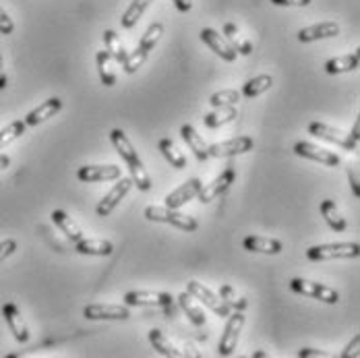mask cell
I'll use <instances>...</instances> for the list:
<instances>
[{"mask_svg": "<svg viewBox=\"0 0 360 358\" xmlns=\"http://www.w3.org/2000/svg\"><path fill=\"white\" fill-rule=\"evenodd\" d=\"M321 215L325 217L327 226H329L331 230H335V232H344V230L348 228L346 217L340 214L338 205H335L331 199H325V201H321Z\"/></svg>", "mask_w": 360, "mask_h": 358, "instance_id": "28", "label": "cell"}, {"mask_svg": "<svg viewBox=\"0 0 360 358\" xmlns=\"http://www.w3.org/2000/svg\"><path fill=\"white\" fill-rule=\"evenodd\" d=\"M110 141L116 147L118 155L122 158V162L127 164V168L131 170V180H133V186H137L139 191H149L151 188V179L145 170L143 162L139 158V153L135 151V147L131 143V139L127 137V133L122 129H114L110 133Z\"/></svg>", "mask_w": 360, "mask_h": 358, "instance_id": "1", "label": "cell"}, {"mask_svg": "<svg viewBox=\"0 0 360 358\" xmlns=\"http://www.w3.org/2000/svg\"><path fill=\"white\" fill-rule=\"evenodd\" d=\"M359 348H360V335H354V340L346 346V350L340 354L342 358H350V357H359Z\"/></svg>", "mask_w": 360, "mask_h": 358, "instance_id": "42", "label": "cell"}, {"mask_svg": "<svg viewBox=\"0 0 360 358\" xmlns=\"http://www.w3.org/2000/svg\"><path fill=\"white\" fill-rule=\"evenodd\" d=\"M179 307L182 309V313L188 317V321L193 323V325H197V327H203L205 323H207V317H205V313H203V309L195 302V298L188 294V292H182L179 296Z\"/></svg>", "mask_w": 360, "mask_h": 358, "instance_id": "24", "label": "cell"}, {"mask_svg": "<svg viewBox=\"0 0 360 358\" xmlns=\"http://www.w3.org/2000/svg\"><path fill=\"white\" fill-rule=\"evenodd\" d=\"M60 108H63V100H60V98H50V100L41 102L37 108H34V110L25 116L23 122H25L27 127H37V124L46 122L48 118H52L54 114H58Z\"/></svg>", "mask_w": 360, "mask_h": 358, "instance_id": "19", "label": "cell"}, {"mask_svg": "<svg viewBox=\"0 0 360 358\" xmlns=\"http://www.w3.org/2000/svg\"><path fill=\"white\" fill-rule=\"evenodd\" d=\"M186 292H188L193 298L201 300L212 313H216L217 317H228V315H230V307L219 298V294L212 292L210 288H205V284H199L197 280H191V282L186 284Z\"/></svg>", "mask_w": 360, "mask_h": 358, "instance_id": "8", "label": "cell"}, {"mask_svg": "<svg viewBox=\"0 0 360 358\" xmlns=\"http://www.w3.org/2000/svg\"><path fill=\"white\" fill-rule=\"evenodd\" d=\"M2 317H4V321L8 325L13 338L19 344H27L30 342V327H27V323L23 319V313L19 311V307L15 302H6L2 307Z\"/></svg>", "mask_w": 360, "mask_h": 358, "instance_id": "11", "label": "cell"}, {"mask_svg": "<svg viewBox=\"0 0 360 358\" xmlns=\"http://www.w3.org/2000/svg\"><path fill=\"white\" fill-rule=\"evenodd\" d=\"M149 342H151V346L162 354V357H168V358H180L184 357V352H180L179 348L160 331V329H151L149 331Z\"/></svg>", "mask_w": 360, "mask_h": 358, "instance_id": "27", "label": "cell"}, {"mask_svg": "<svg viewBox=\"0 0 360 358\" xmlns=\"http://www.w3.org/2000/svg\"><path fill=\"white\" fill-rule=\"evenodd\" d=\"M172 2H174V6L179 8L180 13H188L193 8V0H172Z\"/></svg>", "mask_w": 360, "mask_h": 358, "instance_id": "45", "label": "cell"}, {"mask_svg": "<svg viewBox=\"0 0 360 358\" xmlns=\"http://www.w3.org/2000/svg\"><path fill=\"white\" fill-rule=\"evenodd\" d=\"M15 251H17V241H13V238L2 241V243H0V263L6 261Z\"/></svg>", "mask_w": 360, "mask_h": 358, "instance_id": "40", "label": "cell"}, {"mask_svg": "<svg viewBox=\"0 0 360 358\" xmlns=\"http://www.w3.org/2000/svg\"><path fill=\"white\" fill-rule=\"evenodd\" d=\"M276 6H309L311 0H271Z\"/></svg>", "mask_w": 360, "mask_h": 358, "instance_id": "43", "label": "cell"}, {"mask_svg": "<svg viewBox=\"0 0 360 358\" xmlns=\"http://www.w3.org/2000/svg\"><path fill=\"white\" fill-rule=\"evenodd\" d=\"M243 247H245V251L249 252H263V255H278V252H282V243L280 241H276V238H267V236H247L245 241H243Z\"/></svg>", "mask_w": 360, "mask_h": 358, "instance_id": "21", "label": "cell"}, {"mask_svg": "<svg viewBox=\"0 0 360 358\" xmlns=\"http://www.w3.org/2000/svg\"><path fill=\"white\" fill-rule=\"evenodd\" d=\"M335 36H340V25L335 21H323V23H315V25L302 27L298 32V41L311 44V41H319V39H327V37Z\"/></svg>", "mask_w": 360, "mask_h": 358, "instance_id": "18", "label": "cell"}, {"mask_svg": "<svg viewBox=\"0 0 360 358\" xmlns=\"http://www.w3.org/2000/svg\"><path fill=\"white\" fill-rule=\"evenodd\" d=\"M120 168L108 164V166H83L77 172V179L81 182H106V180H118L120 179Z\"/></svg>", "mask_w": 360, "mask_h": 358, "instance_id": "17", "label": "cell"}, {"mask_svg": "<svg viewBox=\"0 0 360 358\" xmlns=\"http://www.w3.org/2000/svg\"><path fill=\"white\" fill-rule=\"evenodd\" d=\"M164 36V23H151L149 27H147V32L141 37V41H139V48H143L145 52L149 54L155 46H158V41H160V37Z\"/></svg>", "mask_w": 360, "mask_h": 358, "instance_id": "36", "label": "cell"}, {"mask_svg": "<svg viewBox=\"0 0 360 358\" xmlns=\"http://www.w3.org/2000/svg\"><path fill=\"white\" fill-rule=\"evenodd\" d=\"M243 327H245V315H243V311H236L234 315H228V323H226L224 333H221L219 344H217L219 357H230L236 350Z\"/></svg>", "mask_w": 360, "mask_h": 358, "instance_id": "7", "label": "cell"}, {"mask_svg": "<svg viewBox=\"0 0 360 358\" xmlns=\"http://www.w3.org/2000/svg\"><path fill=\"white\" fill-rule=\"evenodd\" d=\"M145 217L149 222H162V224H170L179 230L184 232H195L199 228V222L195 217L186 214H180L179 210H170V207H158V205H149L145 210Z\"/></svg>", "mask_w": 360, "mask_h": 358, "instance_id": "2", "label": "cell"}, {"mask_svg": "<svg viewBox=\"0 0 360 358\" xmlns=\"http://www.w3.org/2000/svg\"><path fill=\"white\" fill-rule=\"evenodd\" d=\"M294 153L300 155V158H307V160H313V162H319L323 166H329V168H335L342 164L340 155H335L333 151H327L323 147L313 143H307V141H298L294 145Z\"/></svg>", "mask_w": 360, "mask_h": 358, "instance_id": "12", "label": "cell"}, {"mask_svg": "<svg viewBox=\"0 0 360 358\" xmlns=\"http://www.w3.org/2000/svg\"><path fill=\"white\" fill-rule=\"evenodd\" d=\"M348 180H350V188L354 193V197H360V184H359V170L354 166H348Z\"/></svg>", "mask_w": 360, "mask_h": 358, "instance_id": "41", "label": "cell"}, {"mask_svg": "<svg viewBox=\"0 0 360 358\" xmlns=\"http://www.w3.org/2000/svg\"><path fill=\"white\" fill-rule=\"evenodd\" d=\"M199 37H201V41H203L205 46H210V48L216 52L221 60H226V63H234V60H236L238 52L230 46V41H228L226 37L221 36V34H217L216 30L205 27V30H201Z\"/></svg>", "mask_w": 360, "mask_h": 358, "instance_id": "14", "label": "cell"}, {"mask_svg": "<svg viewBox=\"0 0 360 358\" xmlns=\"http://www.w3.org/2000/svg\"><path fill=\"white\" fill-rule=\"evenodd\" d=\"M127 307H162L168 313H174V298L166 292H153V290H137L124 294Z\"/></svg>", "mask_w": 360, "mask_h": 358, "instance_id": "5", "label": "cell"}, {"mask_svg": "<svg viewBox=\"0 0 360 358\" xmlns=\"http://www.w3.org/2000/svg\"><path fill=\"white\" fill-rule=\"evenodd\" d=\"M180 135H182L184 143L188 145V149L193 151V155H195L199 162L210 160V153H207V147H210V145L205 143V139L195 131V127H193V124H182Z\"/></svg>", "mask_w": 360, "mask_h": 358, "instance_id": "20", "label": "cell"}, {"mask_svg": "<svg viewBox=\"0 0 360 358\" xmlns=\"http://www.w3.org/2000/svg\"><path fill=\"white\" fill-rule=\"evenodd\" d=\"M226 39L230 41V46L236 50V52H240V54H251V41H247V39H243V36L238 34V30H236V25L234 23H228L226 25Z\"/></svg>", "mask_w": 360, "mask_h": 358, "instance_id": "37", "label": "cell"}, {"mask_svg": "<svg viewBox=\"0 0 360 358\" xmlns=\"http://www.w3.org/2000/svg\"><path fill=\"white\" fill-rule=\"evenodd\" d=\"M252 147H255L252 137L240 135V137H234V139H228V141L210 145L207 153H210V158H232V155H240V153L252 151Z\"/></svg>", "mask_w": 360, "mask_h": 358, "instance_id": "10", "label": "cell"}, {"mask_svg": "<svg viewBox=\"0 0 360 358\" xmlns=\"http://www.w3.org/2000/svg\"><path fill=\"white\" fill-rule=\"evenodd\" d=\"M236 116H238V110L234 106H219L216 108L214 112H207V114L203 116V124H205L207 129H217V127H221V124L232 122Z\"/></svg>", "mask_w": 360, "mask_h": 358, "instance_id": "26", "label": "cell"}, {"mask_svg": "<svg viewBox=\"0 0 360 358\" xmlns=\"http://www.w3.org/2000/svg\"><path fill=\"white\" fill-rule=\"evenodd\" d=\"M234 180H236V170H234V168H226L217 179L212 180L210 184H203V186H201L197 199H199L201 203H212V201H216L219 195H224V193L234 184Z\"/></svg>", "mask_w": 360, "mask_h": 358, "instance_id": "9", "label": "cell"}, {"mask_svg": "<svg viewBox=\"0 0 360 358\" xmlns=\"http://www.w3.org/2000/svg\"><path fill=\"white\" fill-rule=\"evenodd\" d=\"M8 166H11V158H8L6 153H0V172L6 170Z\"/></svg>", "mask_w": 360, "mask_h": 358, "instance_id": "47", "label": "cell"}, {"mask_svg": "<svg viewBox=\"0 0 360 358\" xmlns=\"http://www.w3.org/2000/svg\"><path fill=\"white\" fill-rule=\"evenodd\" d=\"M271 85H274V77H271V75H257V77H252V79H249V81L245 83L243 96H245V98H257V96L269 91Z\"/></svg>", "mask_w": 360, "mask_h": 358, "instance_id": "31", "label": "cell"}, {"mask_svg": "<svg viewBox=\"0 0 360 358\" xmlns=\"http://www.w3.org/2000/svg\"><path fill=\"white\" fill-rule=\"evenodd\" d=\"M50 217H52V222L56 224V228H58V230H60L69 241L77 243V241H81V238H83V232H81L79 224H77V222H75L67 212H63V210H54Z\"/></svg>", "mask_w": 360, "mask_h": 358, "instance_id": "23", "label": "cell"}, {"mask_svg": "<svg viewBox=\"0 0 360 358\" xmlns=\"http://www.w3.org/2000/svg\"><path fill=\"white\" fill-rule=\"evenodd\" d=\"M290 288L302 296H309V298H315V300H321L325 305H335L340 300V294L338 290L319 284V282H311V280H304V278H292L290 280Z\"/></svg>", "mask_w": 360, "mask_h": 358, "instance_id": "6", "label": "cell"}, {"mask_svg": "<svg viewBox=\"0 0 360 358\" xmlns=\"http://www.w3.org/2000/svg\"><path fill=\"white\" fill-rule=\"evenodd\" d=\"M359 243H331V245H315L307 251L309 261H333V259H354L359 257Z\"/></svg>", "mask_w": 360, "mask_h": 358, "instance_id": "4", "label": "cell"}, {"mask_svg": "<svg viewBox=\"0 0 360 358\" xmlns=\"http://www.w3.org/2000/svg\"><path fill=\"white\" fill-rule=\"evenodd\" d=\"M201 186H203V182L199 179L186 180L184 184H180L176 191H172V193L164 199V201H166V207H170V210H180V207L186 205L188 201L197 199Z\"/></svg>", "mask_w": 360, "mask_h": 358, "instance_id": "15", "label": "cell"}, {"mask_svg": "<svg viewBox=\"0 0 360 358\" xmlns=\"http://www.w3.org/2000/svg\"><path fill=\"white\" fill-rule=\"evenodd\" d=\"M96 63H98V71H100V79L106 87L116 85V72L112 69V56H110L106 50L98 52L96 56Z\"/></svg>", "mask_w": 360, "mask_h": 358, "instance_id": "33", "label": "cell"}, {"mask_svg": "<svg viewBox=\"0 0 360 358\" xmlns=\"http://www.w3.org/2000/svg\"><path fill=\"white\" fill-rule=\"evenodd\" d=\"M6 87V71H4V60L0 56V91Z\"/></svg>", "mask_w": 360, "mask_h": 358, "instance_id": "46", "label": "cell"}, {"mask_svg": "<svg viewBox=\"0 0 360 358\" xmlns=\"http://www.w3.org/2000/svg\"><path fill=\"white\" fill-rule=\"evenodd\" d=\"M298 357L300 358H325L327 354L321 352V350H315V348H302L300 352H298Z\"/></svg>", "mask_w": 360, "mask_h": 358, "instance_id": "44", "label": "cell"}, {"mask_svg": "<svg viewBox=\"0 0 360 358\" xmlns=\"http://www.w3.org/2000/svg\"><path fill=\"white\" fill-rule=\"evenodd\" d=\"M219 298H221L230 309H236V311H245V309L249 307L247 298L240 296V294L234 290V286H230V284H221V286H219Z\"/></svg>", "mask_w": 360, "mask_h": 358, "instance_id": "34", "label": "cell"}, {"mask_svg": "<svg viewBox=\"0 0 360 358\" xmlns=\"http://www.w3.org/2000/svg\"><path fill=\"white\" fill-rule=\"evenodd\" d=\"M240 102V94L236 89H221L216 91L212 98H210V104L214 108L219 106H236Z\"/></svg>", "mask_w": 360, "mask_h": 358, "instance_id": "38", "label": "cell"}, {"mask_svg": "<svg viewBox=\"0 0 360 358\" xmlns=\"http://www.w3.org/2000/svg\"><path fill=\"white\" fill-rule=\"evenodd\" d=\"M75 251L81 255H96V257H108L114 252V245L104 238H81L75 243Z\"/></svg>", "mask_w": 360, "mask_h": 358, "instance_id": "22", "label": "cell"}, {"mask_svg": "<svg viewBox=\"0 0 360 358\" xmlns=\"http://www.w3.org/2000/svg\"><path fill=\"white\" fill-rule=\"evenodd\" d=\"M83 317L85 319H108V321H124L131 317L129 307L124 305H89L83 309Z\"/></svg>", "mask_w": 360, "mask_h": 358, "instance_id": "13", "label": "cell"}, {"mask_svg": "<svg viewBox=\"0 0 360 358\" xmlns=\"http://www.w3.org/2000/svg\"><path fill=\"white\" fill-rule=\"evenodd\" d=\"M160 151H162V155L168 160V164H172V168H176V170H182V168H186V158H184V153L180 151L176 145L172 143V139H162L160 141Z\"/></svg>", "mask_w": 360, "mask_h": 358, "instance_id": "32", "label": "cell"}, {"mask_svg": "<svg viewBox=\"0 0 360 358\" xmlns=\"http://www.w3.org/2000/svg\"><path fill=\"white\" fill-rule=\"evenodd\" d=\"M151 2H153V0H133V2L127 6V11L122 13L120 25H122L124 30H133V27L139 23V19L143 17V13L147 11V6H149Z\"/></svg>", "mask_w": 360, "mask_h": 358, "instance_id": "29", "label": "cell"}, {"mask_svg": "<svg viewBox=\"0 0 360 358\" xmlns=\"http://www.w3.org/2000/svg\"><path fill=\"white\" fill-rule=\"evenodd\" d=\"M15 32V23H13V19L8 17V13L0 6V34L2 36H11Z\"/></svg>", "mask_w": 360, "mask_h": 358, "instance_id": "39", "label": "cell"}, {"mask_svg": "<svg viewBox=\"0 0 360 358\" xmlns=\"http://www.w3.org/2000/svg\"><path fill=\"white\" fill-rule=\"evenodd\" d=\"M131 186H133V180L131 179L118 180V184H114L108 193H106V197L100 201V205H98V215H100V217H106V215L112 214V212L118 207V203L127 197V193L131 191Z\"/></svg>", "mask_w": 360, "mask_h": 358, "instance_id": "16", "label": "cell"}, {"mask_svg": "<svg viewBox=\"0 0 360 358\" xmlns=\"http://www.w3.org/2000/svg\"><path fill=\"white\" fill-rule=\"evenodd\" d=\"M27 124L23 120H15L11 124H6L2 131H0V149H4L6 145H11L13 141H17L23 133H25Z\"/></svg>", "mask_w": 360, "mask_h": 358, "instance_id": "35", "label": "cell"}, {"mask_svg": "<svg viewBox=\"0 0 360 358\" xmlns=\"http://www.w3.org/2000/svg\"><path fill=\"white\" fill-rule=\"evenodd\" d=\"M356 69H359V52L346 54V56H335L325 63V72H329V75H342V72L356 71Z\"/></svg>", "mask_w": 360, "mask_h": 358, "instance_id": "25", "label": "cell"}, {"mask_svg": "<svg viewBox=\"0 0 360 358\" xmlns=\"http://www.w3.org/2000/svg\"><path fill=\"white\" fill-rule=\"evenodd\" d=\"M102 39H104L106 52H108L110 56H112V60H116L118 65H124V60H127L129 52H127L124 44L120 41V37L116 36V32H112V30H106V32L102 34Z\"/></svg>", "mask_w": 360, "mask_h": 358, "instance_id": "30", "label": "cell"}, {"mask_svg": "<svg viewBox=\"0 0 360 358\" xmlns=\"http://www.w3.org/2000/svg\"><path fill=\"white\" fill-rule=\"evenodd\" d=\"M309 135L319 137V139L329 141V143L333 145H340L346 151H356V147H359V137H354L352 133H346L342 129H333V127H329L325 122H319V120H313L309 124Z\"/></svg>", "mask_w": 360, "mask_h": 358, "instance_id": "3", "label": "cell"}]
</instances>
